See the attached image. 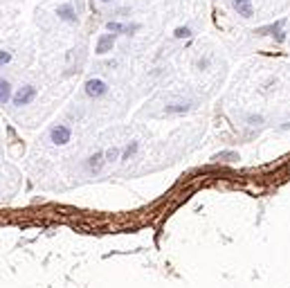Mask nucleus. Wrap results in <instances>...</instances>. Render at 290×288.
Instances as JSON below:
<instances>
[{"label":"nucleus","instance_id":"nucleus-1","mask_svg":"<svg viewBox=\"0 0 290 288\" xmlns=\"http://www.w3.org/2000/svg\"><path fill=\"white\" fill-rule=\"evenodd\" d=\"M72 137V131L68 126H63V124H56L54 128L50 131V140L54 142L56 147H61V144H68Z\"/></svg>","mask_w":290,"mask_h":288},{"label":"nucleus","instance_id":"nucleus-2","mask_svg":"<svg viewBox=\"0 0 290 288\" xmlns=\"http://www.w3.org/2000/svg\"><path fill=\"white\" fill-rule=\"evenodd\" d=\"M106 93H108V86L103 84L101 79H88L86 81V95H88V97H95V99H97V97H103Z\"/></svg>","mask_w":290,"mask_h":288},{"label":"nucleus","instance_id":"nucleus-3","mask_svg":"<svg viewBox=\"0 0 290 288\" xmlns=\"http://www.w3.org/2000/svg\"><path fill=\"white\" fill-rule=\"evenodd\" d=\"M34 97H36V88H34V86H25V88H20L18 93H16L14 106H27L29 101H34Z\"/></svg>","mask_w":290,"mask_h":288},{"label":"nucleus","instance_id":"nucleus-4","mask_svg":"<svg viewBox=\"0 0 290 288\" xmlns=\"http://www.w3.org/2000/svg\"><path fill=\"white\" fill-rule=\"evenodd\" d=\"M112 45H115V32L101 34V36H99V41H97V47H95V52H97V54H106V52H110V50H112Z\"/></svg>","mask_w":290,"mask_h":288},{"label":"nucleus","instance_id":"nucleus-5","mask_svg":"<svg viewBox=\"0 0 290 288\" xmlns=\"http://www.w3.org/2000/svg\"><path fill=\"white\" fill-rule=\"evenodd\" d=\"M232 7H234V9L239 11V16H243V18H250V16L254 14L252 0H232Z\"/></svg>","mask_w":290,"mask_h":288},{"label":"nucleus","instance_id":"nucleus-6","mask_svg":"<svg viewBox=\"0 0 290 288\" xmlns=\"http://www.w3.org/2000/svg\"><path fill=\"white\" fill-rule=\"evenodd\" d=\"M56 16L63 18L66 23H77V14H75V7L72 5H59L56 7Z\"/></svg>","mask_w":290,"mask_h":288},{"label":"nucleus","instance_id":"nucleus-7","mask_svg":"<svg viewBox=\"0 0 290 288\" xmlns=\"http://www.w3.org/2000/svg\"><path fill=\"white\" fill-rule=\"evenodd\" d=\"M11 99V86H9V81H0V101H2V106L7 104V101Z\"/></svg>","mask_w":290,"mask_h":288},{"label":"nucleus","instance_id":"nucleus-8","mask_svg":"<svg viewBox=\"0 0 290 288\" xmlns=\"http://www.w3.org/2000/svg\"><path fill=\"white\" fill-rule=\"evenodd\" d=\"M103 165V153H95V156L88 158V169L90 171H99Z\"/></svg>","mask_w":290,"mask_h":288},{"label":"nucleus","instance_id":"nucleus-9","mask_svg":"<svg viewBox=\"0 0 290 288\" xmlns=\"http://www.w3.org/2000/svg\"><path fill=\"white\" fill-rule=\"evenodd\" d=\"M106 27H108V32H115V34H124V32H126V25H122V23H112V20L106 25Z\"/></svg>","mask_w":290,"mask_h":288},{"label":"nucleus","instance_id":"nucleus-10","mask_svg":"<svg viewBox=\"0 0 290 288\" xmlns=\"http://www.w3.org/2000/svg\"><path fill=\"white\" fill-rule=\"evenodd\" d=\"M284 25V20H279V23H275V25H268V27H261L257 34H268V32H279V27Z\"/></svg>","mask_w":290,"mask_h":288},{"label":"nucleus","instance_id":"nucleus-11","mask_svg":"<svg viewBox=\"0 0 290 288\" xmlns=\"http://www.w3.org/2000/svg\"><path fill=\"white\" fill-rule=\"evenodd\" d=\"M135 151H137V142H133V144H128V147H126V151H124L122 160H128V158H131Z\"/></svg>","mask_w":290,"mask_h":288},{"label":"nucleus","instance_id":"nucleus-12","mask_svg":"<svg viewBox=\"0 0 290 288\" xmlns=\"http://www.w3.org/2000/svg\"><path fill=\"white\" fill-rule=\"evenodd\" d=\"M187 36H192V29L189 27H178L176 29V38H187Z\"/></svg>","mask_w":290,"mask_h":288},{"label":"nucleus","instance_id":"nucleus-13","mask_svg":"<svg viewBox=\"0 0 290 288\" xmlns=\"http://www.w3.org/2000/svg\"><path fill=\"white\" fill-rule=\"evenodd\" d=\"M106 158H108V162H112V160H117V158H119V151H117V149H115V147H112V149H108Z\"/></svg>","mask_w":290,"mask_h":288},{"label":"nucleus","instance_id":"nucleus-14","mask_svg":"<svg viewBox=\"0 0 290 288\" xmlns=\"http://www.w3.org/2000/svg\"><path fill=\"white\" fill-rule=\"evenodd\" d=\"M169 113H183V110H187V106H183V104H173V106H169Z\"/></svg>","mask_w":290,"mask_h":288},{"label":"nucleus","instance_id":"nucleus-15","mask_svg":"<svg viewBox=\"0 0 290 288\" xmlns=\"http://www.w3.org/2000/svg\"><path fill=\"white\" fill-rule=\"evenodd\" d=\"M9 59H11V57H9V54H7V52H5V50H2V52H0V63H2V66H5V63H9Z\"/></svg>","mask_w":290,"mask_h":288},{"label":"nucleus","instance_id":"nucleus-16","mask_svg":"<svg viewBox=\"0 0 290 288\" xmlns=\"http://www.w3.org/2000/svg\"><path fill=\"white\" fill-rule=\"evenodd\" d=\"M103 2H108V0H103Z\"/></svg>","mask_w":290,"mask_h":288}]
</instances>
